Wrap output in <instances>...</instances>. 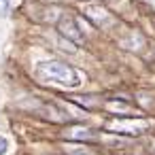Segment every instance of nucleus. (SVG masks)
Instances as JSON below:
<instances>
[{"label": "nucleus", "instance_id": "nucleus-1", "mask_svg": "<svg viewBox=\"0 0 155 155\" xmlns=\"http://www.w3.org/2000/svg\"><path fill=\"white\" fill-rule=\"evenodd\" d=\"M38 74L49 79V81H53V83L66 85V87H79L81 85L79 72L72 66L64 64V62H55V60L43 62V64H38Z\"/></svg>", "mask_w": 155, "mask_h": 155}, {"label": "nucleus", "instance_id": "nucleus-2", "mask_svg": "<svg viewBox=\"0 0 155 155\" xmlns=\"http://www.w3.org/2000/svg\"><path fill=\"white\" fill-rule=\"evenodd\" d=\"M106 127H108L110 132L136 136V134H142V132L149 127V121H147V119H115V121H110Z\"/></svg>", "mask_w": 155, "mask_h": 155}, {"label": "nucleus", "instance_id": "nucleus-3", "mask_svg": "<svg viewBox=\"0 0 155 155\" xmlns=\"http://www.w3.org/2000/svg\"><path fill=\"white\" fill-rule=\"evenodd\" d=\"M83 15H85L94 26H98V28H108V26L113 24V15H110L106 9L96 7V5H85V7H83Z\"/></svg>", "mask_w": 155, "mask_h": 155}, {"label": "nucleus", "instance_id": "nucleus-4", "mask_svg": "<svg viewBox=\"0 0 155 155\" xmlns=\"http://www.w3.org/2000/svg\"><path fill=\"white\" fill-rule=\"evenodd\" d=\"M58 32L64 38H68L70 43H74V45H83L85 43V38H83V34H81V30H79V26H77V21L72 17H62L58 21Z\"/></svg>", "mask_w": 155, "mask_h": 155}, {"label": "nucleus", "instance_id": "nucleus-5", "mask_svg": "<svg viewBox=\"0 0 155 155\" xmlns=\"http://www.w3.org/2000/svg\"><path fill=\"white\" fill-rule=\"evenodd\" d=\"M64 138L74 142H94L98 138V132L91 130L89 125H68L64 130Z\"/></svg>", "mask_w": 155, "mask_h": 155}, {"label": "nucleus", "instance_id": "nucleus-6", "mask_svg": "<svg viewBox=\"0 0 155 155\" xmlns=\"http://www.w3.org/2000/svg\"><path fill=\"white\" fill-rule=\"evenodd\" d=\"M64 151H66V155H100L98 151H94L89 144H85V142H66L64 144Z\"/></svg>", "mask_w": 155, "mask_h": 155}, {"label": "nucleus", "instance_id": "nucleus-7", "mask_svg": "<svg viewBox=\"0 0 155 155\" xmlns=\"http://www.w3.org/2000/svg\"><path fill=\"white\" fill-rule=\"evenodd\" d=\"M106 110H110V113H130V104L127 102H119V100H108L106 102Z\"/></svg>", "mask_w": 155, "mask_h": 155}, {"label": "nucleus", "instance_id": "nucleus-8", "mask_svg": "<svg viewBox=\"0 0 155 155\" xmlns=\"http://www.w3.org/2000/svg\"><path fill=\"white\" fill-rule=\"evenodd\" d=\"M7 149H9V140L5 136H0V155H7Z\"/></svg>", "mask_w": 155, "mask_h": 155}, {"label": "nucleus", "instance_id": "nucleus-9", "mask_svg": "<svg viewBox=\"0 0 155 155\" xmlns=\"http://www.w3.org/2000/svg\"><path fill=\"white\" fill-rule=\"evenodd\" d=\"M9 2L11 0H0V15H5L9 11Z\"/></svg>", "mask_w": 155, "mask_h": 155}]
</instances>
